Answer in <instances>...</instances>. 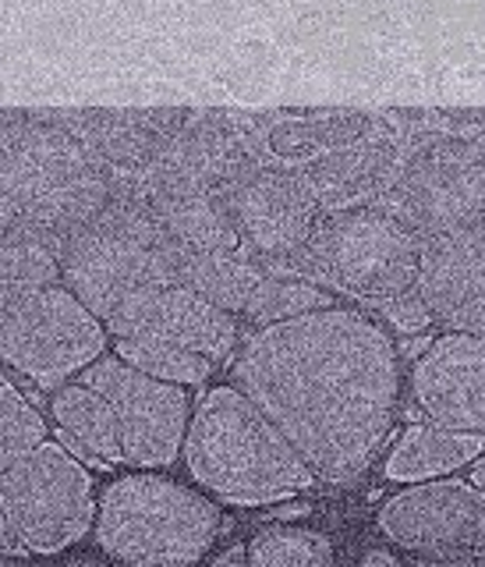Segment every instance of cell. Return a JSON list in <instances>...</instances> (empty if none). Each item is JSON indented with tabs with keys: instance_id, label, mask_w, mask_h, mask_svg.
<instances>
[{
	"instance_id": "cell-21",
	"label": "cell",
	"mask_w": 485,
	"mask_h": 567,
	"mask_svg": "<svg viewBox=\"0 0 485 567\" xmlns=\"http://www.w3.org/2000/svg\"><path fill=\"white\" fill-rule=\"evenodd\" d=\"M485 454V436L446 430L440 422L407 425L386 457V478L393 483H429V478L454 475L464 465H475Z\"/></svg>"
},
{
	"instance_id": "cell-13",
	"label": "cell",
	"mask_w": 485,
	"mask_h": 567,
	"mask_svg": "<svg viewBox=\"0 0 485 567\" xmlns=\"http://www.w3.org/2000/svg\"><path fill=\"white\" fill-rule=\"evenodd\" d=\"M256 159H262V150L248 135L245 121L217 111H195L188 128L171 142L167 153L135 185L153 195H171V192L227 195V188Z\"/></svg>"
},
{
	"instance_id": "cell-10",
	"label": "cell",
	"mask_w": 485,
	"mask_h": 567,
	"mask_svg": "<svg viewBox=\"0 0 485 567\" xmlns=\"http://www.w3.org/2000/svg\"><path fill=\"white\" fill-rule=\"evenodd\" d=\"M224 199L235 217L245 256L262 262L269 274H280L301 252L322 217V206L301 167L266 156L227 188Z\"/></svg>"
},
{
	"instance_id": "cell-3",
	"label": "cell",
	"mask_w": 485,
	"mask_h": 567,
	"mask_svg": "<svg viewBox=\"0 0 485 567\" xmlns=\"http://www.w3.org/2000/svg\"><path fill=\"white\" fill-rule=\"evenodd\" d=\"M114 174L53 114L8 111L0 146V224L25 220L68 238L103 213Z\"/></svg>"
},
{
	"instance_id": "cell-17",
	"label": "cell",
	"mask_w": 485,
	"mask_h": 567,
	"mask_svg": "<svg viewBox=\"0 0 485 567\" xmlns=\"http://www.w3.org/2000/svg\"><path fill=\"white\" fill-rule=\"evenodd\" d=\"M415 288L446 330L485 337V224L422 238Z\"/></svg>"
},
{
	"instance_id": "cell-29",
	"label": "cell",
	"mask_w": 485,
	"mask_h": 567,
	"mask_svg": "<svg viewBox=\"0 0 485 567\" xmlns=\"http://www.w3.org/2000/svg\"><path fill=\"white\" fill-rule=\"evenodd\" d=\"M380 312H383L401 333H422L429 323H436V312L429 309V301L422 298L419 288H411V291H404V295H398V298L383 301Z\"/></svg>"
},
{
	"instance_id": "cell-5",
	"label": "cell",
	"mask_w": 485,
	"mask_h": 567,
	"mask_svg": "<svg viewBox=\"0 0 485 567\" xmlns=\"http://www.w3.org/2000/svg\"><path fill=\"white\" fill-rule=\"evenodd\" d=\"M220 507L164 475H121L100 496L96 543L135 567H182L206 557L224 532Z\"/></svg>"
},
{
	"instance_id": "cell-19",
	"label": "cell",
	"mask_w": 485,
	"mask_h": 567,
	"mask_svg": "<svg viewBox=\"0 0 485 567\" xmlns=\"http://www.w3.org/2000/svg\"><path fill=\"white\" fill-rule=\"evenodd\" d=\"M393 124V117L365 114V111H322V114H283L266 124L259 150L266 159L280 164H309L327 153L354 146L369 135H380Z\"/></svg>"
},
{
	"instance_id": "cell-15",
	"label": "cell",
	"mask_w": 485,
	"mask_h": 567,
	"mask_svg": "<svg viewBox=\"0 0 485 567\" xmlns=\"http://www.w3.org/2000/svg\"><path fill=\"white\" fill-rule=\"evenodd\" d=\"M411 398L429 422L485 436V337L451 330L411 369Z\"/></svg>"
},
{
	"instance_id": "cell-11",
	"label": "cell",
	"mask_w": 485,
	"mask_h": 567,
	"mask_svg": "<svg viewBox=\"0 0 485 567\" xmlns=\"http://www.w3.org/2000/svg\"><path fill=\"white\" fill-rule=\"evenodd\" d=\"M89 386L111 401L121 422L124 461L135 468H171L177 454H185L188 425H192V401L182 383L156 380L149 372L114 359H96L82 372Z\"/></svg>"
},
{
	"instance_id": "cell-4",
	"label": "cell",
	"mask_w": 485,
	"mask_h": 567,
	"mask_svg": "<svg viewBox=\"0 0 485 567\" xmlns=\"http://www.w3.org/2000/svg\"><path fill=\"white\" fill-rule=\"evenodd\" d=\"M177 245L167 238L149 195L114 177L111 203L64 238V284L103 323L153 284L174 280Z\"/></svg>"
},
{
	"instance_id": "cell-24",
	"label": "cell",
	"mask_w": 485,
	"mask_h": 567,
	"mask_svg": "<svg viewBox=\"0 0 485 567\" xmlns=\"http://www.w3.org/2000/svg\"><path fill=\"white\" fill-rule=\"evenodd\" d=\"M266 266L245 252H185L177 248L174 256V280L185 288L199 291L203 298L217 301L227 312L248 309L251 295L266 280Z\"/></svg>"
},
{
	"instance_id": "cell-16",
	"label": "cell",
	"mask_w": 485,
	"mask_h": 567,
	"mask_svg": "<svg viewBox=\"0 0 485 567\" xmlns=\"http://www.w3.org/2000/svg\"><path fill=\"white\" fill-rule=\"evenodd\" d=\"M82 146L121 182H138L171 142L188 128L195 111H58L53 114Z\"/></svg>"
},
{
	"instance_id": "cell-22",
	"label": "cell",
	"mask_w": 485,
	"mask_h": 567,
	"mask_svg": "<svg viewBox=\"0 0 485 567\" xmlns=\"http://www.w3.org/2000/svg\"><path fill=\"white\" fill-rule=\"evenodd\" d=\"M146 195L159 224L167 230V238L177 248H185V252H245L224 195H209V192H171V195L146 192Z\"/></svg>"
},
{
	"instance_id": "cell-31",
	"label": "cell",
	"mask_w": 485,
	"mask_h": 567,
	"mask_svg": "<svg viewBox=\"0 0 485 567\" xmlns=\"http://www.w3.org/2000/svg\"><path fill=\"white\" fill-rule=\"evenodd\" d=\"M213 564H248V546H235V549H227V554H220Z\"/></svg>"
},
{
	"instance_id": "cell-23",
	"label": "cell",
	"mask_w": 485,
	"mask_h": 567,
	"mask_svg": "<svg viewBox=\"0 0 485 567\" xmlns=\"http://www.w3.org/2000/svg\"><path fill=\"white\" fill-rule=\"evenodd\" d=\"M64 238L25 220H8L0 235V301L64 280Z\"/></svg>"
},
{
	"instance_id": "cell-27",
	"label": "cell",
	"mask_w": 485,
	"mask_h": 567,
	"mask_svg": "<svg viewBox=\"0 0 485 567\" xmlns=\"http://www.w3.org/2000/svg\"><path fill=\"white\" fill-rule=\"evenodd\" d=\"M333 560H337L333 543L312 528L269 525L248 543V564H262V567H312Z\"/></svg>"
},
{
	"instance_id": "cell-33",
	"label": "cell",
	"mask_w": 485,
	"mask_h": 567,
	"mask_svg": "<svg viewBox=\"0 0 485 567\" xmlns=\"http://www.w3.org/2000/svg\"><path fill=\"white\" fill-rule=\"evenodd\" d=\"M472 483H475V486H478V489L485 493V454H482V457L475 461V468H472Z\"/></svg>"
},
{
	"instance_id": "cell-14",
	"label": "cell",
	"mask_w": 485,
	"mask_h": 567,
	"mask_svg": "<svg viewBox=\"0 0 485 567\" xmlns=\"http://www.w3.org/2000/svg\"><path fill=\"white\" fill-rule=\"evenodd\" d=\"M114 337H128V333H153V337H167L192 351L206 354L213 362H227L235 359L238 351V319L235 312L220 309L217 301L203 298L199 291L185 288V284L167 280V284H153V288L138 291L132 301L106 319Z\"/></svg>"
},
{
	"instance_id": "cell-2",
	"label": "cell",
	"mask_w": 485,
	"mask_h": 567,
	"mask_svg": "<svg viewBox=\"0 0 485 567\" xmlns=\"http://www.w3.org/2000/svg\"><path fill=\"white\" fill-rule=\"evenodd\" d=\"M188 475L227 504H280L316 486L319 472L241 386H213L185 440Z\"/></svg>"
},
{
	"instance_id": "cell-26",
	"label": "cell",
	"mask_w": 485,
	"mask_h": 567,
	"mask_svg": "<svg viewBox=\"0 0 485 567\" xmlns=\"http://www.w3.org/2000/svg\"><path fill=\"white\" fill-rule=\"evenodd\" d=\"M337 295L319 288L309 277H295V274H266V280L251 295L245 319L256 327H274L287 323V319H301L319 309H333Z\"/></svg>"
},
{
	"instance_id": "cell-1",
	"label": "cell",
	"mask_w": 485,
	"mask_h": 567,
	"mask_svg": "<svg viewBox=\"0 0 485 567\" xmlns=\"http://www.w3.org/2000/svg\"><path fill=\"white\" fill-rule=\"evenodd\" d=\"M230 377L327 483H354L369 468L401 398L393 341L365 312L340 306L259 327Z\"/></svg>"
},
{
	"instance_id": "cell-28",
	"label": "cell",
	"mask_w": 485,
	"mask_h": 567,
	"mask_svg": "<svg viewBox=\"0 0 485 567\" xmlns=\"http://www.w3.org/2000/svg\"><path fill=\"white\" fill-rule=\"evenodd\" d=\"M47 443V422L35 408L22 398V390L4 377L0 383V472L11 468L35 447Z\"/></svg>"
},
{
	"instance_id": "cell-9",
	"label": "cell",
	"mask_w": 485,
	"mask_h": 567,
	"mask_svg": "<svg viewBox=\"0 0 485 567\" xmlns=\"http://www.w3.org/2000/svg\"><path fill=\"white\" fill-rule=\"evenodd\" d=\"M93 475L75 451L43 443L0 472V518H8L40 557L75 546L96 525Z\"/></svg>"
},
{
	"instance_id": "cell-20",
	"label": "cell",
	"mask_w": 485,
	"mask_h": 567,
	"mask_svg": "<svg viewBox=\"0 0 485 567\" xmlns=\"http://www.w3.org/2000/svg\"><path fill=\"white\" fill-rule=\"evenodd\" d=\"M50 415L58 422V433L68 443V451H75L89 465L111 468L124 461L121 422L111 401L96 386H89L85 380L58 386L50 398Z\"/></svg>"
},
{
	"instance_id": "cell-7",
	"label": "cell",
	"mask_w": 485,
	"mask_h": 567,
	"mask_svg": "<svg viewBox=\"0 0 485 567\" xmlns=\"http://www.w3.org/2000/svg\"><path fill=\"white\" fill-rule=\"evenodd\" d=\"M380 206L419 238L485 224V132H411V153Z\"/></svg>"
},
{
	"instance_id": "cell-18",
	"label": "cell",
	"mask_w": 485,
	"mask_h": 567,
	"mask_svg": "<svg viewBox=\"0 0 485 567\" xmlns=\"http://www.w3.org/2000/svg\"><path fill=\"white\" fill-rule=\"evenodd\" d=\"M407 153H411V135H404L398 128V117H393L386 132L369 135L362 142H354V146H344L298 167L309 188L316 192L322 213H330V209L383 203L393 182H398Z\"/></svg>"
},
{
	"instance_id": "cell-12",
	"label": "cell",
	"mask_w": 485,
	"mask_h": 567,
	"mask_svg": "<svg viewBox=\"0 0 485 567\" xmlns=\"http://www.w3.org/2000/svg\"><path fill=\"white\" fill-rule=\"evenodd\" d=\"M380 528L407 554L485 560V493L451 475L415 483L383 504Z\"/></svg>"
},
{
	"instance_id": "cell-25",
	"label": "cell",
	"mask_w": 485,
	"mask_h": 567,
	"mask_svg": "<svg viewBox=\"0 0 485 567\" xmlns=\"http://www.w3.org/2000/svg\"><path fill=\"white\" fill-rule=\"evenodd\" d=\"M114 354H121L124 362H132L135 369L149 372L156 380L182 383V386H199L213 377V369H217V362L206 359V354L177 341H167V337H153V333L117 337Z\"/></svg>"
},
{
	"instance_id": "cell-6",
	"label": "cell",
	"mask_w": 485,
	"mask_h": 567,
	"mask_svg": "<svg viewBox=\"0 0 485 567\" xmlns=\"http://www.w3.org/2000/svg\"><path fill=\"white\" fill-rule=\"evenodd\" d=\"M422 270V238L380 203L322 213L312 238L280 274L309 277L337 295L383 301L411 291Z\"/></svg>"
},
{
	"instance_id": "cell-8",
	"label": "cell",
	"mask_w": 485,
	"mask_h": 567,
	"mask_svg": "<svg viewBox=\"0 0 485 567\" xmlns=\"http://www.w3.org/2000/svg\"><path fill=\"white\" fill-rule=\"evenodd\" d=\"M106 330L111 327L64 280L0 301L4 362L11 372H22L43 390L64 386L71 377L103 359Z\"/></svg>"
},
{
	"instance_id": "cell-30",
	"label": "cell",
	"mask_w": 485,
	"mask_h": 567,
	"mask_svg": "<svg viewBox=\"0 0 485 567\" xmlns=\"http://www.w3.org/2000/svg\"><path fill=\"white\" fill-rule=\"evenodd\" d=\"M0 557L4 560H14V557H32V549L25 543V536L18 532L8 518H0Z\"/></svg>"
},
{
	"instance_id": "cell-32",
	"label": "cell",
	"mask_w": 485,
	"mask_h": 567,
	"mask_svg": "<svg viewBox=\"0 0 485 567\" xmlns=\"http://www.w3.org/2000/svg\"><path fill=\"white\" fill-rule=\"evenodd\" d=\"M362 564H393V554L390 549H369V554H362Z\"/></svg>"
}]
</instances>
